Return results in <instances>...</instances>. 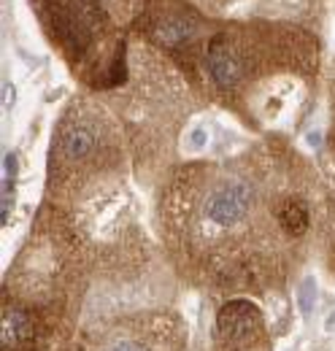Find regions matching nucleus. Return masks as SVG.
<instances>
[{
	"instance_id": "f257e3e1",
	"label": "nucleus",
	"mask_w": 335,
	"mask_h": 351,
	"mask_svg": "<svg viewBox=\"0 0 335 351\" xmlns=\"http://www.w3.org/2000/svg\"><path fill=\"white\" fill-rule=\"evenodd\" d=\"M251 206H254L251 184L244 178H233L211 192L206 206H203V214L216 227H235L249 217Z\"/></svg>"
},
{
	"instance_id": "f03ea898",
	"label": "nucleus",
	"mask_w": 335,
	"mask_h": 351,
	"mask_svg": "<svg viewBox=\"0 0 335 351\" xmlns=\"http://www.w3.org/2000/svg\"><path fill=\"white\" fill-rule=\"evenodd\" d=\"M206 71L219 89H233L244 76V60L227 41H213L206 51Z\"/></svg>"
},
{
	"instance_id": "7ed1b4c3",
	"label": "nucleus",
	"mask_w": 335,
	"mask_h": 351,
	"mask_svg": "<svg viewBox=\"0 0 335 351\" xmlns=\"http://www.w3.org/2000/svg\"><path fill=\"white\" fill-rule=\"evenodd\" d=\"M216 327L227 338L251 332L257 327V308L251 306V303H227V306L222 308L219 319H216Z\"/></svg>"
},
{
	"instance_id": "20e7f679",
	"label": "nucleus",
	"mask_w": 335,
	"mask_h": 351,
	"mask_svg": "<svg viewBox=\"0 0 335 351\" xmlns=\"http://www.w3.org/2000/svg\"><path fill=\"white\" fill-rule=\"evenodd\" d=\"M97 146V132L92 130L89 125H71L65 135L60 138V149H62V157L79 162L86 160Z\"/></svg>"
},
{
	"instance_id": "39448f33",
	"label": "nucleus",
	"mask_w": 335,
	"mask_h": 351,
	"mask_svg": "<svg viewBox=\"0 0 335 351\" xmlns=\"http://www.w3.org/2000/svg\"><path fill=\"white\" fill-rule=\"evenodd\" d=\"M195 36V25L184 16H170L157 27V38L165 46H181Z\"/></svg>"
},
{
	"instance_id": "423d86ee",
	"label": "nucleus",
	"mask_w": 335,
	"mask_h": 351,
	"mask_svg": "<svg viewBox=\"0 0 335 351\" xmlns=\"http://www.w3.org/2000/svg\"><path fill=\"white\" fill-rule=\"evenodd\" d=\"M30 335V319L22 311H5L3 316V346L11 349L14 343H22Z\"/></svg>"
},
{
	"instance_id": "0eeeda50",
	"label": "nucleus",
	"mask_w": 335,
	"mask_h": 351,
	"mask_svg": "<svg viewBox=\"0 0 335 351\" xmlns=\"http://www.w3.org/2000/svg\"><path fill=\"white\" fill-rule=\"evenodd\" d=\"M279 221L284 224L287 232L300 235V232L308 227V221H311L308 206H305L303 200H287V203H281V208H279Z\"/></svg>"
},
{
	"instance_id": "6e6552de",
	"label": "nucleus",
	"mask_w": 335,
	"mask_h": 351,
	"mask_svg": "<svg viewBox=\"0 0 335 351\" xmlns=\"http://www.w3.org/2000/svg\"><path fill=\"white\" fill-rule=\"evenodd\" d=\"M314 303H316V281L314 278H305L297 289V308L303 316H308L314 311Z\"/></svg>"
},
{
	"instance_id": "1a4fd4ad",
	"label": "nucleus",
	"mask_w": 335,
	"mask_h": 351,
	"mask_svg": "<svg viewBox=\"0 0 335 351\" xmlns=\"http://www.w3.org/2000/svg\"><path fill=\"white\" fill-rule=\"evenodd\" d=\"M206 143H209V135H206V130L203 128H195V130L189 132V141H187V149L189 152H203L206 149Z\"/></svg>"
},
{
	"instance_id": "9d476101",
	"label": "nucleus",
	"mask_w": 335,
	"mask_h": 351,
	"mask_svg": "<svg viewBox=\"0 0 335 351\" xmlns=\"http://www.w3.org/2000/svg\"><path fill=\"white\" fill-rule=\"evenodd\" d=\"M14 100H16V87H14L11 82H5V84H3V106H5V108H11V106H14Z\"/></svg>"
},
{
	"instance_id": "9b49d317",
	"label": "nucleus",
	"mask_w": 335,
	"mask_h": 351,
	"mask_svg": "<svg viewBox=\"0 0 335 351\" xmlns=\"http://www.w3.org/2000/svg\"><path fill=\"white\" fill-rule=\"evenodd\" d=\"M106 351H143V349H138L135 343H127V341H117V343H111Z\"/></svg>"
},
{
	"instance_id": "f8f14e48",
	"label": "nucleus",
	"mask_w": 335,
	"mask_h": 351,
	"mask_svg": "<svg viewBox=\"0 0 335 351\" xmlns=\"http://www.w3.org/2000/svg\"><path fill=\"white\" fill-rule=\"evenodd\" d=\"M319 143H322V135L319 132H308V146L311 149H319Z\"/></svg>"
}]
</instances>
